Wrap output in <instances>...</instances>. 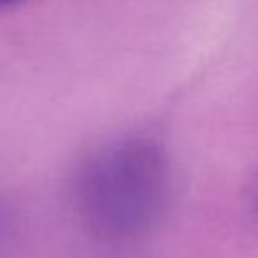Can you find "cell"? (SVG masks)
<instances>
[{
  "label": "cell",
  "mask_w": 258,
  "mask_h": 258,
  "mask_svg": "<svg viewBox=\"0 0 258 258\" xmlns=\"http://www.w3.org/2000/svg\"><path fill=\"white\" fill-rule=\"evenodd\" d=\"M21 2V0H0V7H9V6H14V4Z\"/></svg>",
  "instance_id": "2"
},
{
  "label": "cell",
  "mask_w": 258,
  "mask_h": 258,
  "mask_svg": "<svg viewBox=\"0 0 258 258\" xmlns=\"http://www.w3.org/2000/svg\"><path fill=\"white\" fill-rule=\"evenodd\" d=\"M114 163V162H112ZM88 195L97 213L107 221H134L153 199V172L134 165H109L95 174Z\"/></svg>",
  "instance_id": "1"
}]
</instances>
